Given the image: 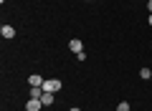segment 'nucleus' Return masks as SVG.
<instances>
[{"label": "nucleus", "mask_w": 152, "mask_h": 111, "mask_svg": "<svg viewBox=\"0 0 152 111\" xmlns=\"http://www.w3.org/2000/svg\"><path fill=\"white\" fill-rule=\"evenodd\" d=\"M61 86H64V83H61L58 78H46L43 81V91H48V94H58Z\"/></svg>", "instance_id": "1"}, {"label": "nucleus", "mask_w": 152, "mask_h": 111, "mask_svg": "<svg viewBox=\"0 0 152 111\" xmlns=\"http://www.w3.org/2000/svg\"><path fill=\"white\" fill-rule=\"evenodd\" d=\"M69 51L74 53V56H76V53H81L84 51V41H81V38H71V41H69Z\"/></svg>", "instance_id": "2"}, {"label": "nucleus", "mask_w": 152, "mask_h": 111, "mask_svg": "<svg viewBox=\"0 0 152 111\" xmlns=\"http://www.w3.org/2000/svg\"><path fill=\"white\" fill-rule=\"evenodd\" d=\"M41 109H43L41 99H31V96H28V101H26V111H41Z\"/></svg>", "instance_id": "3"}, {"label": "nucleus", "mask_w": 152, "mask_h": 111, "mask_svg": "<svg viewBox=\"0 0 152 111\" xmlns=\"http://www.w3.org/2000/svg\"><path fill=\"white\" fill-rule=\"evenodd\" d=\"M0 36L5 38V41H10V38H15V28H13V25H8V23H5V25L0 28Z\"/></svg>", "instance_id": "4"}, {"label": "nucleus", "mask_w": 152, "mask_h": 111, "mask_svg": "<svg viewBox=\"0 0 152 111\" xmlns=\"http://www.w3.org/2000/svg\"><path fill=\"white\" fill-rule=\"evenodd\" d=\"M43 76H38V73H33V76H28V86H43Z\"/></svg>", "instance_id": "5"}, {"label": "nucleus", "mask_w": 152, "mask_h": 111, "mask_svg": "<svg viewBox=\"0 0 152 111\" xmlns=\"http://www.w3.org/2000/svg\"><path fill=\"white\" fill-rule=\"evenodd\" d=\"M28 96H31V99H41V96H43V86H31Z\"/></svg>", "instance_id": "6"}, {"label": "nucleus", "mask_w": 152, "mask_h": 111, "mask_svg": "<svg viewBox=\"0 0 152 111\" xmlns=\"http://www.w3.org/2000/svg\"><path fill=\"white\" fill-rule=\"evenodd\" d=\"M41 104H43V106H51V104H53V94L43 91V96H41Z\"/></svg>", "instance_id": "7"}, {"label": "nucleus", "mask_w": 152, "mask_h": 111, "mask_svg": "<svg viewBox=\"0 0 152 111\" xmlns=\"http://www.w3.org/2000/svg\"><path fill=\"white\" fill-rule=\"evenodd\" d=\"M140 78L150 81V78H152V68H142V71H140Z\"/></svg>", "instance_id": "8"}, {"label": "nucleus", "mask_w": 152, "mask_h": 111, "mask_svg": "<svg viewBox=\"0 0 152 111\" xmlns=\"http://www.w3.org/2000/svg\"><path fill=\"white\" fill-rule=\"evenodd\" d=\"M129 109H132V106H129V101H122V104L117 106V111H129Z\"/></svg>", "instance_id": "9"}, {"label": "nucleus", "mask_w": 152, "mask_h": 111, "mask_svg": "<svg viewBox=\"0 0 152 111\" xmlns=\"http://www.w3.org/2000/svg\"><path fill=\"white\" fill-rule=\"evenodd\" d=\"M147 13L152 15V0H147Z\"/></svg>", "instance_id": "10"}, {"label": "nucleus", "mask_w": 152, "mask_h": 111, "mask_svg": "<svg viewBox=\"0 0 152 111\" xmlns=\"http://www.w3.org/2000/svg\"><path fill=\"white\" fill-rule=\"evenodd\" d=\"M147 25H150V28H152V15H147Z\"/></svg>", "instance_id": "11"}, {"label": "nucleus", "mask_w": 152, "mask_h": 111, "mask_svg": "<svg viewBox=\"0 0 152 111\" xmlns=\"http://www.w3.org/2000/svg\"><path fill=\"white\" fill-rule=\"evenodd\" d=\"M69 111H81V109H79V106H74V109H69Z\"/></svg>", "instance_id": "12"}, {"label": "nucleus", "mask_w": 152, "mask_h": 111, "mask_svg": "<svg viewBox=\"0 0 152 111\" xmlns=\"http://www.w3.org/2000/svg\"><path fill=\"white\" fill-rule=\"evenodd\" d=\"M150 81H152V78H150Z\"/></svg>", "instance_id": "13"}]
</instances>
